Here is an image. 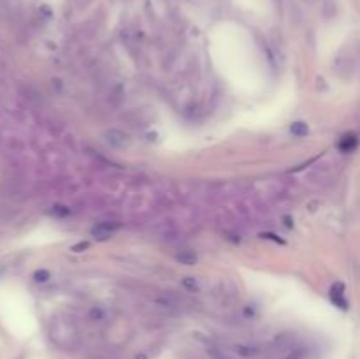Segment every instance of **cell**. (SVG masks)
<instances>
[{
  "label": "cell",
  "mask_w": 360,
  "mask_h": 359,
  "mask_svg": "<svg viewBox=\"0 0 360 359\" xmlns=\"http://www.w3.org/2000/svg\"><path fill=\"white\" fill-rule=\"evenodd\" d=\"M51 340L63 349H74L78 343V331L69 322H56L51 327Z\"/></svg>",
  "instance_id": "cell-1"
},
{
  "label": "cell",
  "mask_w": 360,
  "mask_h": 359,
  "mask_svg": "<svg viewBox=\"0 0 360 359\" xmlns=\"http://www.w3.org/2000/svg\"><path fill=\"white\" fill-rule=\"evenodd\" d=\"M118 227H120V225H118L116 222H101L91 229V234H93L97 240H107L118 231Z\"/></svg>",
  "instance_id": "cell-3"
},
{
  "label": "cell",
  "mask_w": 360,
  "mask_h": 359,
  "mask_svg": "<svg viewBox=\"0 0 360 359\" xmlns=\"http://www.w3.org/2000/svg\"><path fill=\"white\" fill-rule=\"evenodd\" d=\"M232 350L241 359H255L262 352V349L255 343H236V345H232Z\"/></svg>",
  "instance_id": "cell-2"
},
{
  "label": "cell",
  "mask_w": 360,
  "mask_h": 359,
  "mask_svg": "<svg viewBox=\"0 0 360 359\" xmlns=\"http://www.w3.org/2000/svg\"><path fill=\"white\" fill-rule=\"evenodd\" d=\"M176 259H178L181 264H188V266L197 262V255L191 254V252H183V254H178L176 255Z\"/></svg>",
  "instance_id": "cell-9"
},
{
  "label": "cell",
  "mask_w": 360,
  "mask_h": 359,
  "mask_svg": "<svg viewBox=\"0 0 360 359\" xmlns=\"http://www.w3.org/2000/svg\"><path fill=\"white\" fill-rule=\"evenodd\" d=\"M357 136L355 134H346L343 136V139L339 141V150L341 152H351L355 146H357Z\"/></svg>",
  "instance_id": "cell-6"
},
{
  "label": "cell",
  "mask_w": 360,
  "mask_h": 359,
  "mask_svg": "<svg viewBox=\"0 0 360 359\" xmlns=\"http://www.w3.org/2000/svg\"><path fill=\"white\" fill-rule=\"evenodd\" d=\"M90 317L93 320H102V317H104V312H102L101 308H93V310L90 312Z\"/></svg>",
  "instance_id": "cell-12"
},
{
  "label": "cell",
  "mask_w": 360,
  "mask_h": 359,
  "mask_svg": "<svg viewBox=\"0 0 360 359\" xmlns=\"http://www.w3.org/2000/svg\"><path fill=\"white\" fill-rule=\"evenodd\" d=\"M49 277H51V275H49L48 270H37L36 273H34V280L39 282V284H44V282H48Z\"/></svg>",
  "instance_id": "cell-11"
},
{
  "label": "cell",
  "mask_w": 360,
  "mask_h": 359,
  "mask_svg": "<svg viewBox=\"0 0 360 359\" xmlns=\"http://www.w3.org/2000/svg\"><path fill=\"white\" fill-rule=\"evenodd\" d=\"M331 297H332V301H334L336 307L343 308V310H346V308H348V303H346V300H344V285L341 284V282H338V284L332 285Z\"/></svg>",
  "instance_id": "cell-5"
},
{
  "label": "cell",
  "mask_w": 360,
  "mask_h": 359,
  "mask_svg": "<svg viewBox=\"0 0 360 359\" xmlns=\"http://www.w3.org/2000/svg\"><path fill=\"white\" fill-rule=\"evenodd\" d=\"M264 238H267V240H273V242L276 243H283V240H279V238H276V234H273V232H266V234H262Z\"/></svg>",
  "instance_id": "cell-14"
},
{
  "label": "cell",
  "mask_w": 360,
  "mask_h": 359,
  "mask_svg": "<svg viewBox=\"0 0 360 359\" xmlns=\"http://www.w3.org/2000/svg\"><path fill=\"white\" fill-rule=\"evenodd\" d=\"M88 247H90V243L88 242H79V243H76V245L72 247V252H83V250H86Z\"/></svg>",
  "instance_id": "cell-13"
},
{
  "label": "cell",
  "mask_w": 360,
  "mask_h": 359,
  "mask_svg": "<svg viewBox=\"0 0 360 359\" xmlns=\"http://www.w3.org/2000/svg\"><path fill=\"white\" fill-rule=\"evenodd\" d=\"M290 132H292L296 137H304V136H308L309 127L304 124V122H296V124L290 125Z\"/></svg>",
  "instance_id": "cell-8"
},
{
  "label": "cell",
  "mask_w": 360,
  "mask_h": 359,
  "mask_svg": "<svg viewBox=\"0 0 360 359\" xmlns=\"http://www.w3.org/2000/svg\"><path fill=\"white\" fill-rule=\"evenodd\" d=\"M106 141L111 144V146L114 148H125L128 146V136L125 134V132L121 131H116V129H113V131H107L106 132Z\"/></svg>",
  "instance_id": "cell-4"
},
{
  "label": "cell",
  "mask_w": 360,
  "mask_h": 359,
  "mask_svg": "<svg viewBox=\"0 0 360 359\" xmlns=\"http://www.w3.org/2000/svg\"><path fill=\"white\" fill-rule=\"evenodd\" d=\"M181 285L186 289V291H190V292H195V291L199 289V284H197V280H195L193 277L183 278V280H181Z\"/></svg>",
  "instance_id": "cell-10"
},
{
  "label": "cell",
  "mask_w": 360,
  "mask_h": 359,
  "mask_svg": "<svg viewBox=\"0 0 360 359\" xmlns=\"http://www.w3.org/2000/svg\"><path fill=\"white\" fill-rule=\"evenodd\" d=\"M283 359H308V350L304 347H290L286 349Z\"/></svg>",
  "instance_id": "cell-7"
}]
</instances>
